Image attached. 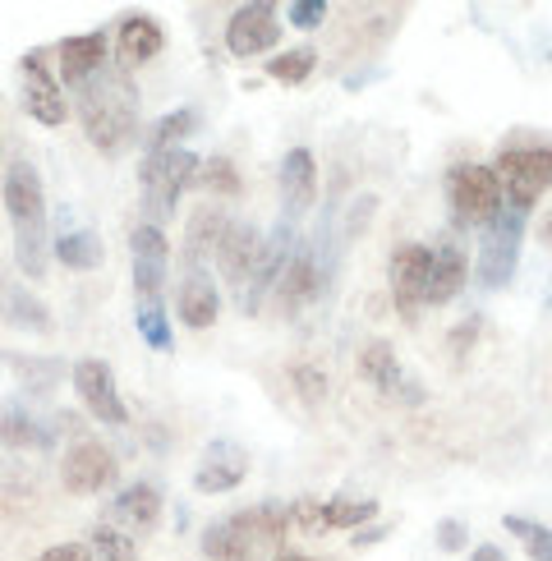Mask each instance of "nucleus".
I'll return each mask as SVG.
<instances>
[{"label":"nucleus","instance_id":"nucleus-40","mask_svg":"<svg viewBox=\"0 0 552 561\" xmlns=\"http://www.w3.org/2000/svg\"><path fill=\"white\" fill-rule=\"evenodd\" d=\"M474 332H479V318H470L465 327H456V332H451V355H456V359H460V355H465V350H470Z\"/></svg>","mask_w":552,"mask_h":561},{"label":"nucleus","instance_id":"nucleus-8","mask_svg":"<svg viewBox=\"0 0 552 561\" xmlns=\"http://www.w3.org/2000/svg\"><path fill=\"white\" fill-rule=\"evenodd\" d=\"M520 236H525V213L502 207L497 221L488 226V236H483V249H479V280L488 290H497V286L511 280L516 259H520Z\"/></svg>","mask_w":552,"mask_h":561},{"label":"nucleus","instance_id":"nucleus-17","mask_svg":"<svg viewBox=\"0 0 552 561\" xmlns=\"http://www.w3.org/2000/svg\"><path fill=\"white\" fill-rule=\"evenodd\" d=\"M249 474V460L244 451L235 447V442H207V451H203V465H198V474H194V488L198 493H230V488H240Z\"/></svg>","mask_w":552,"mask_h":561},{"label":"nucleus","instance_id":"nucleus-9","mask_svg":"<svg viewBox=\"0 0 552 561\" xmlns=\"http://www.w3.org/2000/svg\"><path fill=\"white\" fill-rule=\"evenodd\" d=\"M327 272H332V263H327V253H322V236L313 244H299L290 267L281 272V280H276V304H281L286 313L309 309V304L322 295V286H327Z\"/></svg>","mask_w":552,"mask_h":561},{"label":"nucleus","instance_id":"nucleus-7","mask_svg":"<svg viewBox=\"0 0 552 561\" xmlns=\"http://www.w3.org/2000/svg\"><path fill=\"white\" fill-rule=\"evenodd\" d=\"M263 236H258V226H249V221H230L226 226V236L217 244V267L226 276V286L235 290L240 304H249L253 286H258V267H263Z\"/></svg>","mask_w":552,"mask_h":561},{"label":"nucleus","instance_id":"nucleus-35","mask_svg":"<svg viewBox=\"0 0 552 561\" xmlns=\"http://www.w3.org/2000/svg\"><path fill=\"white\" fill-rule=\"evenodd\" d=\"M10 368L28 378V391H46V387L56 382V373H60L56 359H10Z\"/></svg>","mask_w":552,"mask_h":561},{"label":"nucleus","instance_id":"nucleus-12","mask_svg":"<svg viewBox=\"0 0 552 561\" xmlns=\"http://www.w3.org/2000/svg\"><path fill=\"white\" fill-rule=\"evenodd\" d=\"M111 479H115L111 447H102L97 437H74V442H69V451L60 460V483L69 488V493L92 497V493H102Z\"/></svg>","mask_w":552,"mask_h":561},{"label":"nucleus","instance_id":"nucleus-42","mask_svg":"<svg viewBox=\"0 0 552 561\" xmlns=\"http://www.w3.org/2000/svg\"><path fill=\"white\" fill-rule=\"evenodd\" d=\"M276 561H318V557H299V552H276Z\"/></svg>","mask_w":552,"mask_h":561},{"label":"nucleus","instance_id":"nucleus-31","mask_svg":"<svg viewBox=\"0 0 552 561\" xmlns=\"http://www.w3.org/2000/svg\"><path fill=\"white\" fill-rule=\"evenodd\" d=\"M5 309H10V322L23 327V332H46V327H51V318H46L42 304L28 290H19V286L5 295Z\"/></svg>","mask_w":552,"mask_h":561},{"label":"nucleus","instance_id":"nucleus-14","mask_svg":"<svg viewBox=\"0 0 552 561\" xmlns=\"http://www.w3.org/2000/svg\"><path fill=\"white\" fill-rule=\"evenodd\" d=\"M359 378L368 387H378L382 396H391V401H405V405L424 401V387L410 378V373L401 368V359H396V350L382 345V341H368L359 350Z\"/></svg>","mask_w":552,"mask_h":561},{"label":"nucleus","instance_id":"nucleus-36","mask_svg":"<svg viewBox=\"0 0 552 561\" xmlns=\"http://www.w3.org/2000/svg\"><path fill=\"white\" fill-rule=\"evenodd\" d=\"M290 382L299 387V396H304V401H322V396H327V373L313 368V364H295V368H290Z\"/></svg>","mask_w":552,"mask_h":561},{"label":"nucleus","instance_id":"nucleus-22","mask_svg":"<svg viewBox=\"0 0 552 561\" xmlns=\"http://www.w3.org/2000/svg\"><path fill=\"white\" fill-rule=\"evenodd\" d=\"M51 442H56V433L42 428L23 401H0V447H10V451H42V447H51Z\"/></svg>","mask_w":552,"mask_h":561},{"label":"nucleus","instance_id":"nucleus-21","mask_svg":"<svg viewBox=\"0 0 552 561\" xmlns=\"http://www.w3.org/2000/svg\"><path fill=\"white\" fill-rule=\"evenodd\" d=\"M161 520V497L152 483H129L120 497L111 502V525H120L125 534H148Z\"/></svg>","mask_w":552,"mask_h":561},{"label":"nucleus","instance_id":"nucleus-11","mask_svg":"<svg viewBox=\"0 0 552 561\" xmlns=\"http://www.w3.org/2000/svg\"><path fill=\"white\" fill-rule=\"evenodd\" d=\"M428 280H433V249L401 244L391 253V299H396V313L405 322L419 318V309L428 304Z\"/></svg>","mask_w":552,"mask_h":561},{"label":"nucleus","instance_id":"nucleus-38","mask_svg":"<svg viewBox=\"0 0 552 561\" xmlns=\"http://www.w3.org/2000/svg\"><path fill=\"white\" fill-rule=\"evenodd\" d=\"M33 561H102V552L92 548V543H60V548H46Z\"/></svg>","mask_w":552,"mask_h":561},{"label":"nucleus","instance_id":"nucleus-2","mask_svg":"<svg viewBox=\"0 0 552 561\" xmlns=\"http://www.w3.org/2000/svg\"><path fill=\"white\" fill-rule=\"evenodd\" d=\"M5 217L14 230V259L23 267V276L42 280L46 263H51V236H46V194H42V175L28 167V161H14L5 171Z\"/></svg>","mask_w":552,"mask_h":561},{"label":"nucleus","instance_id":"nucleus-1","mask_svg":"<svg viewBox=\"0 0 552 561\" xmlns=\"http://www.w3.org/2000/svg\"><path fill=\"white\" fill-rule=\"evenodd\" d=\"M74 106H79L88 144L97 152L120 157L134 144V134H138V88L129 79V69L106 65L102 75H92L83 88H74Z\"/></svg>","mask_w":552,"mask_h":561},{"label":"nucleus","instance_id":"nucleus-25","mask_svg":"<svg viewBox=\"0 0 552 561\" xmlns=\"http://www.w3.org/2000/svg\"><path fill=\"white\" fill-rule=\"evenodd\" d=\"M51 253H56V263L74 267V272H92V267H102V259H106L97 230H69V236H56Z\"/></svg>","mask_w":552,"mask_h":561},{"label":"nucleus","instance_id":"nucleus-23","mask_svg":"<svg viewBox=\"0 0 552 561\" xmlns=\"http://www.w3.org/2000/svg\"><path fill=\"white\" fill-rule=\"evenodd\" d=\"M226 226H230V221L217 213V207H198V213L189 217V230H184V253H180L184 272H203V259L221 244Z\"/></svg>","mask_w":552,"mask_h":561},{"label":"nucleus","instance_id":"nucleus-27","mask_svg":"<svg viewBox=\"0 0 552 561\" xmlns=\"http://www.w3.org/2000/svg\"><path fill=\"white\" fill-rule=\"evenodd\" d=\"M506 534H516L534 561H552V529L548 525L529 520V516H506Z\"/></svg>","mask_w":552,"mask_h":561},{"label":"nucleus","instance_id":"nucleus-4","mask_svg":"<svg viewBox=\"0 0 552 561\" xmlns=\"http://www.w3.org/2000/svg\"><path fill=\"white\" fill-rule=\"evenodd\" d=\"M198 167H203V161L194 152H184V148H152L143 157V167H138V194H143L148 226L171 221L180 194L198 180Z\"/></svg>","mask_w":552,"mask_h":561},{"label":"nucleus","instance_id":"nucleus-33","mask_svg":"<svg viewBox=\"0 0 552 561\" xmlns=\"http://www.w3.org/2000/svg\"><path fill=\"white\" fill-rule=\"evenodd\" d=\"M198 129V111L194 106H180L171 115H161L157 129H152V148H175L184 134H194Z\"/></svg>","mask_w":552,"mask_h":561},{"label":"nucleus","instance_id":"nucleus-13","mask_svg":"<svg viewBox=\"0 0 552 561\" xmlns=\"http://www.w3.org/2000/svg\"><path fill=\"white\" fill-rule=\"evenodd\" d=\"M281 42V19H276L272 5L253 0V5H240L235 14L226 19V51L230 56H263L272 46Z\"/></svg>","mask_w":552,"mask_h":561},{"label":"nucleus","instance_id":"nucleus-16","mask_svg":"<svg viewBox=\"0 0 552 561\" xmlns=\"http://www.w3.org/2000/svg\"><path fill=\"white\" fill-rule=\"evenodd\" d=\"M281 198H286V207H281L286 221H299L313 207V198H318V161H313L309 148H290L281 157Z\"/></svg>","mask_w":552,"mask_h":561},{"label":"nucleus","instance_id":"nucleus-28","mask_svg":"<svg viewBox=\"0 0 552 561\" xmlns=\"http://www.w3.org/2000/svg\"><path fill=\"white\" fill-rule=\"evenodd\" d=\"M313 65H318V51H313V46H295V51L267 60V75H272V79H281V83H304V79L313 75Z\"/></svg>","mask_w":552,"mask_h":561},{"label":"nucleus","instance_id":"nucleus-39","mask_svg":"<svg viewBox=\"0 0 552 561\" xmlns=\"http://www.w3.org/2000/svg\"><path fill=\"white\" fill-rule=\"evenodd\" d=\"M437 548H442V552L465 548V520H442V525H437Z\"/></svg>","mask_w":552,"mask_h":561},{"label":"nucleus","instance_id":"nucleus-34","mask_svg":"<svg viewBox=\"0 0 552 561\" xmlns=\"http://www.w3.org/2000/svg\"><path fill=\"white\" fill-rule=\"evenodd\" d=\"M129 249H134V259H148V263H171V249H166V230L161 226H134V236H129Z\"/></svg>","mask_w":552,"mask_h":561},{"label":"nucleus","instance_id":"nucleus-43","mask_svg":"<svg viewBox=\"0 0 552 561\" xmlns=\"http://www.w3.org/2000/svg\"><path fill=\"white\" fill-rule=\"evenodd\" d=\"M543 240H548V244H552V217H548V221H543Z\"/></svg>","mask_w":552,"mask_h":561},{"label":"nucleus","instance_id":"nucleus-20","mask_svg":"<svg viewBox=\"0 0 552 561\" xmlns=\"http://www.w3.org/2000/svg\"><path fill=\"white\" fill-rule=\"evenodd\" d=\"M175 313H180L184 327H194V332L212 327L217 313H221L217 280L207 276V272H184V276H180V295H175Z\"/></svg>","mask_w":552,"mask_h":561},{"label":"nucleus","instance_id":"nucleus-24","mask_svg":"<svg viewBox=\"0 0 552 561\" xmlns=\"http://www.w3.org/2000/svg\"><path fill=\"white\" fill-rule=\"evenodd\" d=\"M465 286V249L460 240H447L433 253V280H428V304H447Z\"/></svg>","mask_w":552,"mask_h":561},{"label":"nucleus","instance_id":"nucleus-37","mask_svg":"<svg viewBox=\"0 0 552 561\" xmlns=\"http://www.w3.org/2000/svg\"><path fill=\"white\" fill-rule=\"evenodd\" d=\"M286 19L295 23V28H318V23L327 19V0H295V5L286 10Z\"/></svg>","mask_w":552,"mask_h":561},{"label":"nucleus","instance_id":"nucleus-30","mask_svg":"<svg viewBox=\"0 0 552 561\" xmlns=\"http://www.w3.org/2000/svg\"><path fill=\"white\" fill-rule=\"evenodd\" d=\"M138 336L148 341V350L157 355H171V322H166V309H157V304H138Z\"/></svg>","mask_w":552,"mask_h":561},{"label":"nucleus","instance_id":"nucleus-3","mask_svg":"<svg viewBox=\"0 0 552 561\" xmlns=\"http://www.w3.org/2000/svg\"><path fill=\"white\" fill-rule=\"evenodd\" d=\"M286 511L281 506H249L235 516H221L203 529V557L207 561H249L253 548H276L286 539Z\"/></svg>","mask_w":552,"mask_h":561},{"label":"nucleus","instance_id":"nucleus-10","mask_svg":"<svg viewBox=\"0 0 552 561\" xmlns=\"http://www.w3.org/2000/svg\"><path fill=\"white\" fill-rule=\"evenodd\" d=\"M69 382H74L83 410L97 419V424H111V428L129 424V410L120 401V387H115V373L106 359H79L69 368Z\"/></svg>","mask_w":552,"mask_h":561},{"label":"nucleus","instance_id":"nucleus-18","mask_svg":"<svg viewBox=\"0 0 552 561\" xmlns=\"http://www.w3.org/2000/svg\"><path fill=\"white\" fill-rule=\"evenodd\" d=\"M56 60H60V79L69 88H83L92 75H102V69H106V33L65 37L56 46Z\"/></svg>","mask_w":552,"mask_h":561},{"label":"nucleus","instance_id":"nucleus-15","mask_svg":"<svg viewBox=\"0 0 552 561\" xmlns=\"http://www.w3.org/2000/svg\"><path fill=\"white\" fill-rule=\"evenodd\" d=\"M23 92H28V115L46 129H60L69 102H65V88L56 83V75L42 65V56H23Z\"/></svg>","mask_w":552,"mask_h":561},{"label":"nucleus","instance_id":"nucleus-6","mask_svg":"<svg viewBox=\"0 0 552 561\" xmlns=\"http://www.w3.org/2000/svg\"><path fill=\"white\" fill-rule=\"evenodd\" d=\"M497 180H502V198L516 213H529L548 190H552V148H506L497 157Z\"/></svg>","mask_w":552,"mask_h":561},{"label":"nucleus","instance_id":"nucleus-32","mask_svg":"<svg viewBox=\"0 0 552 561\" xmlns=\"http://www.w3.org/2000/svg\"><path fill=\"white\" fill-rule=\"evenodd\" d=\"M286 520L295 534H327V502H318V497H295L286 506Z\"/></svg>","mask_w":552,"mask_h":561},{"label":"nucleus","instance_id":"nucleus-29","mask_svg":"<svg viewBox=\"0 0 552 561\" xmlns=\"http://www.w3.org/2000/svg\"><path fill=\"white\" fill-rule=\"evenodd\" d=\"M378 516V502L373 497H327V525L332 529H355L364 520Z\"/></svg>","mask_w":552,"mask_h":561},{"label":"nucleus","instance_id":"nucleus-41","mask_svg":"<svg viewBox=\"0 0 552 561\" xmlns=\"http://www.w3.org/2000/svg\"><path fill=\"white\" fill-rule=\"evenodd\" d=\"M470 561H506V557H502V548H497V543H483V548H474V552H470Z\"/></svg>","mask_w":552,"mask_h":561},{"label":"nucleus","instance_id":"nucleus-26","mask_svg":"<svg viewBox=\"0 0 552 561\" xmlns=\"http://www.w3.org/2000/svg\"><path fill=\"white\" fill-rule=\"evenodd\" d=\"M198 190H207V194H217V198H240V167L230 157H207L203 167H198Z\"/></svg>","mask_w":552,"mask_h":561},{"label":"nucleus","instance_id":"nucleus-19","mask_svg":"<svg viewBox=\"0 0 552 561\" xmlns=\"http://www.w3.org/2000/svg\"><path fill=\"white\" fill-rule=\"evenodd\" d=\"M166 46V33L152 14H125L120 28H115V56H120V69H134V65H148L152 56H161Z\"/></svg>","mask_w":552,"mask_h":561},{"label":"nucleus","instance_id":"nucleus-5","mask_svg":"<svg viewBox=\"0 0 552 561\" xmlns=\"http://www.w3.org/2000/svg\"><path fill=\"white\" fill-rule=\"evenodd\" d=\"M447 207L456 226H493L497 213L506 207L502 198V180L493 167L483 161H460L447 171Z\"/></svg>","mask_w":552,"mask_h":561}]
</instances>
